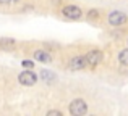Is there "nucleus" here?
Returning a JSON list of instances; mask_svg holds the SVG:
<instances>
[{
	"label": "nucleus",
	"instance_id": "obj_6",
	"mask_svg": "<svg viewBox=\"0 0 128 116\" xmlns=\"http://www.w3.org/2000/svg\"><path fill=\"white\" fill-rule=\"evenodd\" d=\"M84 57L88 60V65L96 66V65H99V63L102 61V52L100 50H91V52H88Z\"/></svg>",
	"mask_w": 128,
	"mask_h": 116
},
{
	"label": "nucleus",
	"instance_id": "obj_9",
	"mask_svg": "<svg viewBox=\"0 0 128 116\" xmlns=\"http://www.w3.org/2000/svg\"><path fill=\"white\" fill-rule=\"evenodd\" d=\"M41 77L46 82H54L57 76H55V73H50V71H47V69H42V71H41Z\"/></svg>",
	"mask_w": 128,
	"mask_h": 116
},
{
	"label": "nucleus",
	"instance_id": "obj_1",
	"mask_svg": "<svg viewBox=\"0 0 128 116\" xmlns=\"http://www.w3.org/2000/svg\"><path fill=\"white\" fill-rule=\"evenodd\" d=\"M86 111H88V105L81 98H76V100H73L70 103V113L73 116H83V115H86Z\"/></svg>",
	"mask_w": 128,
	"mask_h": 116
},
{
	"label": "nucleus",
	"instance_id": "obj_2",
	"mask_svg": "<svg viewBox=\"0 0 128 116\" xmlns=\"http://www.w3.org/2000/svg\"><path fill=\"white\" fill-rule=\"evenodd\" d=\"M18 81H20V84H23V85H34L36 82H38V76H36L31 69H24V71L18 76Z\"/></svg>",
	"mask_w": 128,
	"mask_h": 116
},
{
	"label": "nucleus",
	"instance_id": "obj_8",
	"mask_svg": "<svg viewBox=\"0 0 128 116\" xmlns=\"http://www.w3.org/2000/svg\"><path fill=\"white\" fill-rule=\"evenodd\" d=\"M15 47V39H10V37H2L0 39V48L3 50H10V48Z\"/></svg>",
	"mask_w": 128,
	"mask_h": 116
},
{
	"label": "nucleus",
	"instance_id": "obj_14",
	"mask_svg": "<svg viewBox=\"0 0 128 116\" xmlns=\"http://www.w3.org/2000/svg\"><path fill=\"white\" fill-rule=\"evenodd\" d=\"M88 16H89V19H91V18H97V10H89Z\"/></svg>",
	"mask_w": 128,
	"mask_h": 116
},
{
	"label": "nucleus",
	"instance_id": "obj_7",
	"mask_svg": "<svg viewBox=\"0 0 128 116\" xmlns=\"http://www.w3.org/2000/svg\"><path fill=\"white\" fill-rule=\"evenodd\" d=\"M34 58L38 60V61H42V63H50L52 61V55H50L47 50H36L34 52Z\"/></svg>",
	"mask_w": 128,
	"mask_h": 116
},
{
	"label": "nucleus",
	"instance_id": "obj_10",
	"mask_svg": "<svg viewBox=\"0 0 128 116\" xmlns=\"http://www.w3.org/2000/svg\"><path fill=\"white\" fill-rule=\"evenodd\" d=\"M118 61L122 65H128V48H125V50H122L118 53Z\"/></svg>",
	"mask_w": 128,
	"mask_h": 116
},
{
	"label": "nucleus",
	"instance_id": "obj_13",
	"mask_svg": "<svg viewBox=\"0 0 128 116\" xmlns=\"http://www.w3.org/2000/svg\"><path fill=\"white\" fill-rule=\"evenodd\" d=\"M47 116H62V111H57V110H50Z\"/></svg>",
	"mask_w": 128,
	"mask_h": 116
},
{
	"label": "nucleus",
	"instance_id": "obj_3",
	"mask_svg": "<svg viewBox=\"0 0 128 116\" xmlns=\"http://www.w3.org/2000/svg\"><path fill=\"white\" fill-rule=\"evenodd\" d=\"M62 15L65 16V18H68V19H80L81 18V8L80 6H76V5H66L65 8L62 10Z\"/></svg>",
	"mask_w": 128,
	"mask_h": 116
},
{
	"label": "nucleus",
	"instance_id": "obj_12",
	"mask_svg": "<svg viewBox=\"0 0 128 116\" xmlns=\"http://www.w3.org/2000/svg\"><path fill=\"white\" fill-rule=\"evenodd\" d=\"M20 0H0V5H10V3H18Z\"/></svg>",
	"mask_w": 128,
	"mask_h": 116
},
{
	"label": "nucleus",
	"instance_id": "obj_4",
	"mask_svg": "<svg viewBox=\"0 0 128 116\" xmlns=\"http://www.w3.org/2000/svg\"><path fill=\"white\" fill-rule=\"evenodd\" d=\"M126 15L123 11H112V13H109V23L112 26H122V24H125L126 23Z\"/></svg>",
	"mask_w": 128,
	"mask_h": 116
},
{
	"label": "nucleus",
	"instance_id": "obj_5",
	"mask_svg": "<svg viewBox=\"0 0 128 116\" xmlns=\"http://www.w3.org/2000/svg\"><path fill=\"white\" fill-rule=\"evenodd\" d=\"M86 66H88L86 57L78 55V57H73L72 60H70V69H72V71H80V69H84Z\"/></svg>",
	"mask_w": 128,
	"mask_h": 116
},
{
	"label": "nucleus",
	"instance_id": "obj_11",
	"mask_svg": "<svg viewBox=\"0 0 128 116\" xmlns=\"http://www.w3.org/2000/svg\"><path fill=\"white\" fill-rule=\"evenodd\" d=\"M21 66L24 69H32V68H34V63H32L31 60H23V61H21Z\"/></svg>",
	"mask_w": 128,
	"mask_h": 116
}]
</instances>
